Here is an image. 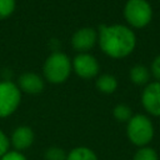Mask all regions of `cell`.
<instances>
[{"mask_svg": "<svg viewBox=\"0 0 160 160\" xmlns=\"http://www.w3.org/2000/svg\"><path fill=\"white\" fill-rule=\"evenodd\" d=\"M71 72H72L71 60L62 51L51 52L44 61L42 78L45 79V81L50 84L60 85L65 82Z\"/></svg>", "mask_w": 160, "mask_h": 160, "instance_id": "7a4b0ae2", "label": "cell"}, {"mask_svg": "<svg viewBox=\"0 0 160 160\" xmlns=\"http://www.w3.org/2000/svg\"><path fill=\"white\" fill-rule=\"evenodd\" d=\"M96 89L102 94H112L118 89V80L111 74H101L95 79Z\"/></svg>", "mask_w": 160, "mask_h": 160, "instance_id": "7c38bea8", "label": "cell"}, {"mask_svg": "<svg viewBox=\"0 0 160 160\" xmlns=\"http://www.w3.org/2000/svg\"><path fill=\"white\" fill-rule=\"evenodd\" d=\"M98 45L111 59L129 56L136 46V36L130 26L122 24H101L98 29Z\"/></svg>", "mask_w": 160, "mask_h": 160, "instance_id": "6da1fadb", "label": "cell"}, {"mask_svg": "<svg viewBox=\"0 0 160 160\" xmlns=\"http://www.w3.org/2000/svg\"><path fill=\"white\" fill-rule=\"evenodd\" d=\"M16 85L24 94L39 95L45 89V79L35 71H24L19 75Z\"/></svg>", "mask_w": 160, "mask_h": 160, "instance_id": "9c48e42d", "label": "cell"}, {"mask_svg": "<svg viewBox=\"0 0 160 160\" xmlns=\"http://www.w3.org/2000/svg\"><path fill=\"white\" fill-rule=\"evenodd\" d=\"M16 9V0H0V20L10 18Z\"/></svg>", "mask_w": 160, "mask_h": 160, "instance_id": "e0dca14e", "label": "cell"}, {"mask_svg": "<svg viewBox=\"0 0 160 160\" xmlns=\"http://www.w3.org/2000/svg\"><path fill=\"white\" fill-rule=\"evenodd\" d=\"M0 160H28V158H26L21 151L10 149L9 151H6V152L0 158Z\"/></svg>", "mask_w": 160, "mask_h": 160, "instance_id": "ac0fdd59", "label": "cell"}, {"mask_svg": "<svg viewBox=\"0 0 160 160\" xmlns=\"http://www.w3.org/2000/svg\"><path fill=\"white\" fill-rule=\"evenodd\" d=\"M10 138L0 129V158L6 152V151H9L10 150Z\"/></svg>", "mask_w": 160, "mask_h": 160, "instance_id": "d6986e66", "label": "cell"}, {"mask_svg": "<svg viewBox=\"0 0 160 160\" xmlns=\"http://www.w3.org/2000/svg\"><path fill=\"white\" fill-rule=\"evenodd\" d=\"M21 91L16 82L0 80V119L11 116L21 102Z\"/></svg>", "mask_w": 160, "mask_h": 160, "instance_id": "5b68a950", "label": "cell"}, {"mask_svg": "<svg viewBox=\"0 0 160 160\" xmlns=\"http://www.w3.org/2000/svg\"><path fill=\"white\" fill-rule=\"evenodd\" d=\"M150 76H151L150 70L145 65H142V64L134 65L130 69V71H129V78L131 80V82L135 84V85H138V86L146 85L149 82Z\"/></svg>", "mask_w": 160, "mask_h": 160, "instance_id": "8fae6325", "label": "cell"}, {"mask_svg": "<svg viewBox=\"0 0 160 160\" xmlns=\"http://www.w3.org/2000/svg\"><path fill=\"white\" fill-rule=\"evenodd\" d=\"M112 116L118 121H120V122H128L131 119V116H132V111H131L129 105H126V104H118L112 109Z\"/></svg>", "mask_w": 160, "mask_h": 160, "instance_id": "5bb4252c", "label": "cell"}, {"mask_svg": "<svg viewBox=\"0 0 160 160\" xmlns=\"http://www.w3.org/2000/svg\"><path fill=\"white\" fill-rule=\"evenodd\" d=\"M9 138H10V145L12 146V149L22 152L32 146L35 140V134L30 126L20 125L12 130Z\"/></svg>", "mask_w": 160, "mask_h": 160, "instance_id": "30bf717a", "label": "cell"}, {"mask_svg": "<svg viewBox=\"0 0 160 160\" xmlns=\"http://www.w3.org/2000/svg\"><path fill=\"white\" fill-rule=\"evenodd\" d=\"M66 160H99L96 152L84 145L72 148L68 155H66Z\"/></svg>", "mask_w": 160, "mask_h": 160, "instance_id": "4fadbf2b", "label": "cell"}, {"mask_svg": "<svg viewBox=\"0 0 160 160\" xmlns=\"http://www.w3.org/2000/svg\"><path fill=\"white\" fill-rule=\"evenodd\" d=\"M72 71L84 80L96 79L100 72V64L98 59L90 52H80L71 60Z\"/></svg>", "mask_w": 160, "mask_h": 160, "instance_id": "8992f818", "label": "cell"}, {"mask_svg": "<svg viewBox=\"0 0 160 160\" xmlns=\"http://www.w3.org/2000/svg\"><path fill=\"white\" fill-rule=\"evenodd\" d=\"M150 72L158 81H160V54L152 60L150 66Z\"/></svg>", "mask_w": 160, "mask_h": 160, "instance_id": "ffe728a7", "label": "cell"}, {"mask_svg": "<svg viewBox=\"0 0 160 160\" xmlns=\"http://www.w3.org/2000/svg\"><path fill=\"white\" fill-rule=\"evenodd\" d=\"M124 18L130 28L142 29L152 19V9L148 0H128L124 5Z\"/></svg>", "mask_w": 160, "mask_h": 160, "instance_id": "277c9868", "label": "cell"}, {"mask_svg": "<svg viewBox=\"0 0 160 160\" xmlns=\"http://www.w3.org/2000/svg\"><path fill=\"white\" fill-rule=\"evenodd\" d=\"M70 44L78 54L89 52L95 45H98V30L90 26L80 28L71 35Z\"/></svg>", "mask_w": 160, "mask_h": 160, "instance_id": "52a82bcc", "label": "cell"}, {"mask_svg": "<svg viewBox=\"0 0 160 160\" xmlns=\"http://www.w3.org/2000/svg\"><path fill=\"white\" fill-rule=\"evenodd\" d=\"M68 152L59 146H50L44 151V160H66Z\"/></svg>", "mask_w": 160, "mask_h": 160, "instance_id": "2e32d148", "label": "cell"}, {"mask_svg": "<svg viewBox=\"0 0 160 160\" xmlns=\"http://www.w3.org/2000/svg\"><path fill=\"white\" fill-rule=\"evenodd\" d=\"M126 135L135 146H146L154 138V125L146 115L135 114L126 122Z\"/></svg>", "mask_w": 160, "mask_h": 160, "instance_id": "3957f363", "label": "cell"}, {"mask_svg": "<svg viewBox=\"0 0 160 160\" xmlns=\"http://www.w3.org/2000/svg\"><path fill=\"white\" fill-rule=\"evenodd\" d=\"M141 105L148 114L160 118V81L145 85L141 94Z\"/></svg>", "mask_w": 160, "mask_h": 160, "instance_id": "ba28073f", "label": "cell"}, {"mask_svg": "<svg viewBox=\"0 0 160 160\" xmlns=\"http://www.w3.org/2000/svg\"><path fill=\"white\" fill-rule=\"evenodd\" d=\"M132 160H158V152L150 146H142L135 151Z\"/></svg>", "mask_w": 160, "mask_h": 160, "instance_id": "9a60e30c", "label": "cell"}]
</instances>
